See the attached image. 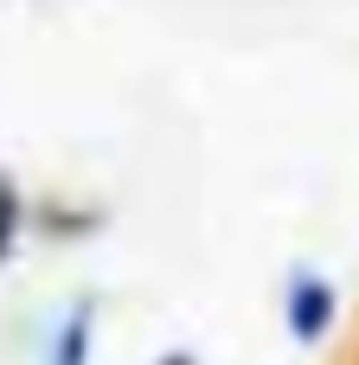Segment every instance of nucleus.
Returning a JSON list of instances; mask_svg holds the SVG:
<instances>
[{"label": "nucleus", "mask_w": 359, "mask_h": 365, "mask_svg": "<svg viewBox=\"0 0 359 365\" xmlns=\"http://www.w3.org/2000/svg\"><path fill=\"white\" fill-rule=\"evenodd\" d=\"M334 327H340V289L315 263H295L283 282V334L295 346H321Z\"/></svg>", "instance_id": "1"}, {"label": "nucleus", "mask_w": 359, "mask_h": 365, "mask_svg": "<svg viewBox=\"0 0 359 365\" xmlns=\"http://www.w3.org/2000/svg\"><path fill=\"white\" fill-rule=\"evenodd\" d=\"M96 327H103L96 295H77V302L58 314L51 340H45V365H90V353H96Z\"/></svg>", "instance_id": "2"}, {"label": "nucleus", "mask_w": 359, "mask_h": 365, "mask_svg": "<svg viewBox=\"0 0 359 365\" xmlns=\"http://www.w3.org/2000/svg\"><path fill=\"white\" fill-rule=\"evenodd\" d=\"M32 225L51 237V244H84L90 231H103V205H71V199H51L32 212Z\"/></svg>", "instance_id": "3"}, {"label": "nucleus", "mask_w": 359, "mask_h": 365, "mask_svg": "<svg viewBox=\"0 0 359 365\" xmlns=\"http://www.w3.org/2000/svg\"><path fill=\"white\" fill-rule=\"evenodd\" d=\"M26 225H32V205H26L19 180H13V173H0V269L13 263V250H19V237H26Z\"/></svg>", "instance_id": "4"}, {"label": "nucleus", "mask_w": 359, "mask_h": 365, "mask_svg": "<svg viewBox=\"0 0 359 365\" xmlns=\"http://www.w3.org/2000/svg\"><path fill=\"white\" fill-rule=\"evenodd\" d=\"M154 365H199V353H193V346H167Z\"/></svg>", "instance_id": "5"}]
</instances>
